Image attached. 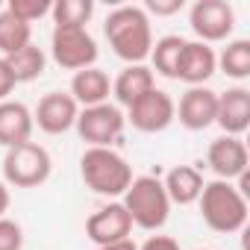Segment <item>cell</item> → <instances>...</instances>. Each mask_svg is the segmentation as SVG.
I'll return each mask as SVG.
<instances>
[{
    "instance_id": "14",
    "label": "cell",
    "mask_w": 250,
    "mask_h": 250,
    "mask_svg": "<svg viewBox=\"0 0 250 250\" xmlns=\"http://www.w3.org/2000/svg\"><path fill=\"white\" fill-rule=\"evenodd\" d=\"M215 124L224 130V136L241 139V133L250 127V91L244 85H235V88H227L224 94H218Z\"/></svg>"
},
{
    "instance_id": "30",
    "label": "cell",
    "mask_w": 250,
    "mask_h": 250,
    "mask_svg": "<svg viewBox=\"0 0 250 250\" xmlns=\"http://www.w3.org/2000/svg\"><path fill=\"white\" fill-rule=\"evenodd\" d=\"M6 209H9V188L6 183H0V218H6Z\"/></svg>"
},
{
    "instance_id": "17",
    "label": "cell",
    "mask_w": 250,
    "mask_h": 250,
    "mask_svg": "<svg viewBox=\"0 0 250 250\" xmlns=\"http://www.w3.org/2000/svg\"><path fill=\"white\" fill-rule=\"evenodd\" d=\"M80 109H88V106H100V103H109V94H112V80L106 71H100L97 65L94 68H83L74 74L71 80V91H68Z\"/></svg>"
},
{
    "instance_id": "5",
    "label": "cell",
    "mask_w": 250,
    "mask_h": 250,
    "mask_svg": "<svg viewBox=\"0 0 250 250\" xmlns=\"http://www.w3.org/2000/svg\"><path fill=\"white\" fill-rule=\"evenodd\" d=\"M53 171L47 147L39 142H24L18 147H9L3 156V180L15 188H39L47 183Z\"/></svg>"
},
{
    "instance_id": "9",
    "label": "cell",
    "mask_w": 250,
    "mask_h": 250,
    "mask_svg": "<svg viewBox=\"0 0 250 250\" xmlns=\"http://www.w3.org/2000/svg\"><path fill=\"white\" fill-rule=\"evenodd\" d=\"M188 21H191V30L197 33V42L212 44V42L229 39L235 27V12L227 0H197L191 6Z\"/></svg>"
},
{
    "instance_id": "2",
    "label": "cell",
    "mask_w": 250,
    "mask_h": 250,
    "mask_svg": "<svg viewBox=\"0 0 250 250\" xmlns=\"http://www.w3.org/2000/svg\"><path fill=\"white\" fill-rule=\"evenodd\" d=\"M197 203L203 224L215 232H238L247 224V197L227 180L203 183Z\"/></svg>"
},
{
    "instance_id": "12",
    "label": "cell",
    "mask_w": 250,
    "mask_h": 250,
    "mask_svg": "<svg viewBox=\"0 0 250 250\" xmlns=\"http://www.w3.org/2000/svg\"><path fill=\"white\" fill-rule=\"evenodd\" d=\"M215 112H218V91H212L206 85H191L177 103V118H180V124L186 130L212 127Z\"/></svg>"
},
{
    "instance_id": "25",
    "label": "cell",
    "mask_w": 250,
    "mask_h": 250,
    "mask_svg": "<svg viewBox=\"0 0 250 250\" xmlns=\"http://www.w3.org/2000/svg\"><path fill=\"white\" fill-rule=\"evenodd\" d=\"M50 6H53L50 0H9V3H6V9L15 18H21L24 24H30V27H33V21L50 15Z\"/></svg>"
},
{
    "instance_id": "15",
    "label": "cell",
    "mask_w": 250,
    "mask_h": 250,
    "mask_svg": "<svg viewBox=\"0 0 250 250\" xmlns=\"http://www.w3.org/2000/svg\"><path fill=\"white\" fill-rule=\"evenodd\" d=\"M218 71V56L209 44L203 42H186L183 56H180V68H177V80L191 85H206V80Z\"/></svg>"
},
{
    "instance_id": "29",
    "label": "cell",
    "mask_w": 250,
    "mask_h": 250,
    "mask_svg": "<svg viewBox=\"0 0 250 250\" xmlns=\"http://www.w3.org/2000/svg\"><path fill=\"white\" fill-rule=\"evenodd\" d=\"M139 250H180V244L171 235H150Z\"/></svg>"
},
{
    "instance_id": "24",
    "label": "cell",
    "mask_w": 250,
    "mask_h": 250,
    "mask_svg": "<svg viewBox=\"0 0 250 250\" xmlns=\"http://www.w3.org/2000/svg\"><path fill=\"white\" fill-rule=\"evenodd\" d=\"M50 15L56 27H85L94 15V3L91 0H56L50 6Z\"/></svg>"
},
{
    "instance_id": "11",
    "label": "cell",
    "mask_w": 250,
    "mask_h": 250,
    "mask_svg": "<svg viewBox=\"0 0 250 250\" xmlns=\"http://www.w3.org/2000/svg\"><path fill=\"white\" fill-rule=\"evenodd\" d=\"M77 115H80V106L68 91H50L39 100L33 112V124L47 136H62L77 124Z\"/></svg>"
},
{
    "instance_id": "23",
    "label": "cell",
    "mask_w": 250,
    "mask_h": 250,
    "mask_svg": "<svg viewBox=\"0 0 250 250\" xmlns=\"http://www.w3.org/2000/svg\"><path fill=\"white\" fill-rule=\"evenodd\" d=\"M218 68L232 80H247L250 77V42L247 39L229 42L224 53L218 56Z\"/></svg>"
},
{
    "instance_id": "1",
    "label": "cell",
    "mask_w": 250,
    "mask_h": 250,
    "mask_svg": "<svg viewBox=\"0 0 250 250\" xmlns=\"http://www.w3.org/2000/svg\"><path fill=\"white\" fill-rule=\"evenodd\" d=\"M103 33L109 39V47L118 59L127 65H145V59L153 50V30L150 18L142 6H118L106 15Z\"/></svg>"
},
{
    "instance_id": "13",
    "label": "cell",
    "mask_w": 250,
    "mask_h": 250,
    "mask_svg": "<svg viewBox=\"0 0 250 250\" xmlns=\"http://www.w3.org/2000/svg\"><path fill=\"white\" fill-rule=\"evenodd\" d=\"M206 162L209 168L218 174V180H238L244 171H247V147L241 139L235 136H221L209 145V153H206Z\"/></svg>"
},
{
    "instance_id": "16",
    "label": "cell",
    "mask_w": 250,
    "mask_h": 250,
    "mask_svg": "<svg viewBox=\"0 0 250 250\" xmlns=\"http://www.w3.org/2000/svg\"><path fill=\"white\" fill-rule=\"evenodd\" d=\"M33 112L18 100L0 103V147H18L24 142H33Z\"/></svg>"
},
{
    "instance_id": "18",
    "label": "cell",
    "mask_w": 250,
    "mask_h": 250,
    "mask_svg": "<svg viewBox=\"0 0 250 250\" xmlns=\"http://www.w3.org/2000/svg\"><path fill=\"white\" fill-rule=\"evenodd\" d=\"M150 88H156V80H153V71L147 65H127L112 83V94L118 100V109L121 106H133L142 94H147Z\"/></svg>"
},
{
    "instance_id": "6",
    "label": "cell",
    "mask_w": 250,
    "mask_h": 250,
    "mask_svg": "<svg viewBox=\"0 0 250 250\" xmlns=\"http://www.w3.org/2000/svg\"><path fill=\"white\" fill-rule=\"evenodd\" d=\"M74 127L88 147H112L124 136L127 118H124V112L115 103H100V106L80 109Z\"/></svg>"
},
{
    "instance_id": "26",
    "label": "cell",
    "mask_w": 250,
    "mask_h": 250,
    "mask_svg": "<svg viewBox=\"0 0 250 250\" xmlns=\"http://www.w3.org/2000/svg\"><path fill=\"white\" fill-rule=\"evenodd\" d=\"M24 247V229L12 218H0V250H21Z\"/></svg>"
},
{
    "instance_id": "21",
    "label": "cell",
    "mask_w": 250,
    "mask_h": 250,
    "mask_svg": "<svg viewBox=\"0 0 250 250\" xmlns=\"http://www.w3.org/2000/svg\"><path fill=\"white\" fill-rule=\"evenodd\" d=\"M33 42V27L15 18L9 9H0V56H12Z\"/></svg>"
},
{
    "instance_id": "31",
    "label": "cell",
    "mask_w": 250,
    "mask_h": 250,
    "mask_svg": "<svg viewBox=\"0 0 250 250\" xmlns=\"http://www.w3.org/2000/svg\"><path fill=\"white\" fill-rule=\"evenodd\" d=\"M97 250H139V247L127 238V241H115V244H106V247H97Z\"/></svg>"
},
{
    "instance_id": "8",
    "label": "cell",
    "mask_w": 250,
    "mask_h": 250,
    "mask_svg": "<svg viewBox=\"0 0 250 250\" xmlns=\"http://www.w3.org/2000/svg\"><path fill=\"white\" fill-rule=\"evenodd\" d=\"M127 124H133V127L139 133H162L168 130L174 118H177V103L168 91L162 88H150L147 94H142L130 109H127Z\"/></svg>"
},
{
    "instance_id": "27",
    "label": "cell",
    "mask_w": 250,
    "mask_h": 250,
    "mask_svg": "<svg viewBox=\"0 0 250 250\" xmlns=\"http://www.w3.org/2000/svg\"><path fill=\"white\" fill-rule=\"evenodd\" d=\"M15 85H18V80H15V74H12L9 62L0 56V103L9 100V94L15 91Z\"/></svg>"
},
{
    "instance_id": "19",
    "label": "cell",
    "mask_w": 250,
    "mask_h": 250,
    "mask_svg": "<svg viewBox=\"0 0 250 250\" xmlns=\"http://www.w3.org/2000/svg\"><path fill=\"white\" fill-rule=\"evenodd\" d=\"M165 186V194L171 200V206H188V203H197L200 191H203V174L194 168V165H177L168 171V177L162 180Z\"/></svg>"
},
{
    "instance_id": "22",
    "label": "cell",
    "mask_w": 250,
    "mask_h": 250,
    "mask_svg": "<svg viewBox=\"0 0 250 250\" xmlns=\"http://www.w3.org/2000/svg\"><path fill=\"white\" fill-rule=\"evenodd\" d=\"M183 47H186V39L183 36H162L153 50H150V59H153V68L156 74L168 77V80H177V68H180V56H183Z\"/></svg>"
},
{
    "instance_id": "28",
    "label": "cell",
    "mask_w": 250,
    "mask_h": 250,
    "mask_svg": "<svg viewBox=\"0 0 250 250\" xmlns=\"http://www.w3.org/2000/svg\"><path fill=\"white\" fill-rule=\"evenodd\" d=\"M142 9L153 12V15H174V12L183 9V0H147Z\"/></svg>"
},
{
    "instance_id": "4",
    "label": "cell",
    "mask_w": 250,
    "mask_h": 250,
    "mask_svg": "<svg viewBox=\"0 0 250 250\" xmlns=\"http://www.w3.org/2000/svg\"><path fill=\"white\" fill-rule=\"evenodd\" d=\"M121 203L130 212L133 227H142V229H159L171 215V200L159 177H133Z\"/></svg>"
},
{
    "instance_id": "3",
    "label": "cell",
    "mask_w": 250,
    "mask_h": 250,
    "mask_svg": "<svg viewBox=\"0 0 250 250\" xmlns=\"http://www.w3.org/2000/svg\"><path fill=\"white\" fill-rule=\"evenodd\" d=\"M83 183L103 197H124L133 183V168L112 147H88L80 159Z\"/></svg>"
},
{
    "instance_id": "10",
    "label": "cell",
    "mask_w": 250,
    "mask_h": 250,
    "mask_svg": "<svg viewBox=\"0 0 250 250\" xmlns=\"http://www.w3.org/2000/svg\"><path fill=\"white\" fill-rule=\"evenodd\" d=\"M130 232H133V218H130L127 209H124L121 200H112V203L100 206L85 221V235L97 247H106V244H115V241H127Z\"/></svg>"
},
{
    "instance_id": "7",
    "label": "cell",
    "mask_w": 250,
    "mask_h": 250,
    "mask_svg": "<svg viewBox=\"0 0 250 250\" xmlns=\"http://www.w3.org/2000/svg\"><path fill=\"white\" fill-rule=\"evenodd\" d=\"M50 53H53V62L59 68L77 74L83 68H94V62H97V42L91 39V33L85 27H53Z\"/></svg>"
},
{
    "instance_id": "32",
    "label": "cell",
    "mask_w": 250,
    "mask_h": 250,
    "mask_svg": "<svg viewBox=\"0 0 250 250\" xmlns=\"http://www.w3.org/2000/svg\"><path fill=\"white\" fill-rule=\"evenodd\" d=\"M0 9H3V3H0Z\"/></svg>"
},
{
    "instance_id": "20",
    "label": "cell",
    "mask_w": 250,
    "mask_h": 250,
    "mask_svg": "<svg viewBox=\"0 0 250 250\" xmlns=\"http://www.w3.org/2000/svg\"><path fill=\"white\" fill-rule=\"evenodd\" d=\"M6 62H9V68H12V74H15V80L18 83H33V80H39L42 74H44V68H47V56H44V50L39 47V44H27V47H21L18 53H12V56H3Z\"/></svg>"
}]
</instances>
